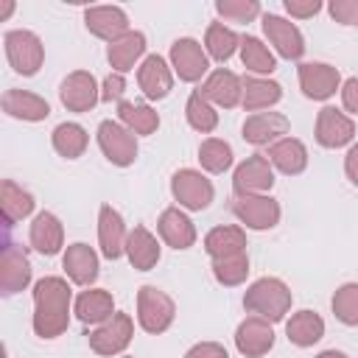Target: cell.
Masks as SVG:
<instances>
[{
	"instance_id": "6da1fadb",
	"label": "cell",
	"mask_w": 358,
	"mask_h": 358,
	"mask_svg": "<svg viewBox=\"0 0 358 358\" xmlns=\"http://www.w3.org/2000/svg\"><path fill=\"white\" fill-rule=\"evenodd\" d=\"M34 330L42 338H56L70 322V288L62 277H45L34 288Z\"/></svg>"
},
{
	"instance_id": "7a4b0ae2",
	"label": "cell",
	"mask_w": 358,
	"mask_h": 358,
	"mask_svg": "<svg viewBox=\"0 0 358 358\" xmlns=\"http://www.w3.org/2000/svg\"><path fill=\"white\" fill-rule=\"evenodd\" d=\"M243 305H246L249 313H257L266 322H280L291 308V291L282 280L263 277V280L249 285V291L243 296Z\"/></svg>"
},
{
	"instance_id": "3957f363",
	"label": "cell",
	"mask_w": 358,
	"mask_h": 358,
	"mask_svg": "<svg viewBox=\"0 0 358 358\" xmlns=\"http://www.w3.org/2000/svg\"><path fill=\"white\" fill-rule=\"evenodd\" d=\"M173 313H176L173 299L165 291H159L154 285H143L137 291V319H140V324H143L145 333H162V330H168L171 322H173Z\"/></svg>"
},
{
	"instance_id": "277c9868",
	"label": "cell",
	"mask_w": 358,
	"mask_h": 358,
	"mask_svg": "<svg viewBox=\"0 0 358 358\" xmlns=\"http://www.w3.org/2000/svg\"><path fill=\"white\" fill-rule=\"evenodd\" d=\"M3 45H6V56H8L11 67L20 76H34L42 67L45 50H42V42H39L36 34H31V31H8L3 36Z\"/></svg>"
},
{
	"instance_id": "5b68a950",
	"label": "cell",
	"mask_w": 358,
	"mask_h": 358,
	"mask_svg": "<svg viewBox=\"0 0 358 358\" xmlns=\"http://www.w3.org/2000/svg\"><path fill=\"white\" fill-rule=\"evenodd\" d=\"M98 143H101V151L106 154V159L112 165H131L134 157H137V140L129 129H123L120 123H112V120H103L98 126Z\"/></svg>"
},
{
	"instance_id": "8992f818",
	"label": "cell",
	"mask_w": 358,
	"mask_h": 358,
	"mask_svg": "<svg viewBox=\"0 0 358 358\" xmlns=\"http://www.w3.org/2000/svg\"><path fill=\"white\" fill-rule=\"evenodd\" d=\"M171 190H173V199L182 207H187V210H204L213 201V185H210V179H204L193 168L176 171L173 179H171Z\"/></svg>"
},
{
	"instance_id": "52a82bcc",
	"label": "cell",
	"mask_w": 358,
	"mask_h": 358,
	"mask_svg": "<svg viewBox=\"0 0 358 358\" xmlns=\"http://www.w3.org/2000/svg\"><path fill=\"white\" fill-rule=\"evenodd\" d=\"M232 213L252 229H271L280 221V204L271 196H235Z\"/></svg>"
},
{
	"instance_id": "ba28073f",
	"label": "cell",
	"mask_w": 358,
	"mask_h": 358,
	"mask_svg": "<svg viewBox=\"0 0 358 358\" xmlns=\"http://www.w3.org/2000/svg\"><path fill=\"white\" fill-rule=\"evenodd\" d=\"M131 333H134L131 316L129 313H115L109 322H103L98 330L90 333V347L98 355H115V352H120V350L129 347Z\"/></svg>"
},
{
	"instance_id": "9c48e42d",
	"label": "cell",
	"mask_w": 358,
	"mask_h": 358,
	"mask_svg": "<svg viewBox=\"0 0 358 358\" xmlns=\"http://www.w3.org/2000/svg\"><path fill=\"white\" fill-rule=\"evenodd\" d=\"M232 185H235V193H238V196H255V193L271 190L274 173H271L268 159H266L263 154H252L246 162L238 165Z\"/></svg>"
},
{
	"instance_id": "30bf717a",
	"label": "cell",
	"mask_w": 358,
	"mask_h": 358,
	"mask_svg": "<svg viewBox=\"0 0 358 358\" xmlns=\"http://www.w3.org/2000/svg\"><path fill=\"white\" fill-rule=\"evenodd\" d=\"M28 282H31V263H28L25 252L14 243H6L3 255H0V291L6 296H11V294L22 291Z\"/></svg>"
},
{
	"instance_id": "8fae6325",
	"label": "cell",
	"mask_w": 358,
	"mask_h": 358,
	"mask_svg": "<svg viewBox=\"0 0 358 358\" xmlns=\"http://www.w3.org/2000/svg\"><path fill=\"white\" fill-rule=\"evenodd\" d=\"M338 70L330 67V64H322V62H308V64H299V87L308 98L313 101H324L330 98L336 90H338Z\"/></svg>"
},
{
	"instance_id": "7c38bea8",
	"label": "cell",
	"mask_w": 358,
	"mask_h": 358,
	"mask_svg": "<svg viewBox=\"0 0 358 358\" xmlns=\"http://www.w3.org/2000/svg\"><path fill=\"white\" fill-rule=\"evenodd\" d=\"M59 95H62V103H64L70 112H87V109H92V106L98 103V98H101V92H98V87H95V78H92L90 73H84V70L70 73V76L62 81Z\"/></svg>"
},
{
	"instance_id": "4fadbf2b",
	"label": "cell",
	"mask_w": 358,
	"mask_h": 358,
	"mask_svg": "<svg viewBox=\"0 0 358 358\" xmlns=\"http://www.w3.org/2000/svg\"><path fill=\"white\" fill-rule=\"evenodd\" d=\"M171 62H173V67H176L182 81H199L207 73V67H210L201 45L196 39H187V36L176 39L171 45Z\"/></svg>"
},
{
	"instance_id": "5bb4252c",
	"label": "cell",
	"mask_w": 358,
	"mask_h": 358,
	"mask_svg": "<svg viewBox=\"0 0 358 358\" xmlns=\"http://www.w3.org/2000/svg\"><path fill=\"white\" fill-rule=\"evenodd\" d=\"M355 134V126L347 115H341L338 109L333 106H324L316 117V140L324 145V148H341L352 140Z\"/></svg>"
},
{
	"instance_id": "9a60e30c",
	"label": "cell",
	"mask_w": 358,
	"mask_h": 358,
	"mask_svg": "<svg viewBox=\"0 0 358 358\" xmlns=\"http://www.w3.org/2000/svg\"><path fill=\"white\" fill-rule=\"evenodd\" d=\"M235 344H238V350H241L246 358H257V355H263V352L271 350V344H274V330H271V324H268L266 319L249 316L246 322H241V327H238V333H235Z\"/></svg>"
},
{
	"instance_id": "2e32d148",
	"label": "cell",
	"mask_w": 358,
	"mask_h": 358,
	"mask_svg": "<svg viewBox=\"0 0 358 358\" xmlns=\"http://www.w3.org/2000/svg\"><path fill=\"white\" fill-rule=\"evenodd\" d=\"M263 31L271 39V45H277L280 56H285V59H299L302 56L305 42H302V34L294 22H288L277 14H266L263 17Z\"/></svg>"
},
{
	"instance_id": "e0dca14e",
	"label": "cell",
	"mask_w": 358,
	"mask_h": 358,
	"mask_svg": "<svg viewBox=\"0 0 358 358\" xmlns=\"http://www.w3.org/2000/svg\"><path fill=\"white\" fill-rule=\"evenodd\" d=\"M84 22H87V28H90L95 36L109 39V42L120 39L123 34H129V20H126V14H123L120 8H115V6H95V8H87Z\"/></svg>"
},
{
	"instance_id": "ac0fdd59",
	"label": "cell",
	"mask_w": 358,
	"mask_h": 358,
	"mask_svg": "<svg viewBox=\"0 0 358 358\" xmlns=\"http://www.w3.org/2000/svg\"><path fill=\"white\" fill-rule=\"evenodd\" d=\"M98 241H101V252L109 260H117L126 252V229H123V218L117 210H112L109 204L101 207L98 215Z\"/></svg>"
},
{
	"instance_id": "d6986e66",
	"label": "cell",
	"mask_w": 358,
	"mask_h": 358,
	"mask_svg": "<svg viewBox=\"0 0 358 358\" xmlns=\"http://www.w3.org/2000/svg\"><path fill=\"white\" fill-rule=\"evenodd\" d=\"M288 131V117L280 112H257L243 123V140L252 145H268Z\"/></svg>"
},
{
	"instance_id": "ffe728a7",
	"label": "cell",
	"mask_w": 358,
	"mask_h": 358,
	"mask_svg": "<svg viewBox=\"0 0 358 358\" xmlns=\"http://www.w3.org/2000/svg\"><path fill=\"white\" fill-rule=\"evenodd\" d=\"M201 95L207 98V101H215L218 106H227V109H232L241 98H243V81L232 73V70H215L207 81H204V87H201Z\"/></svg>"
},
{
	"instance_id": "44dd1931",
	"label": "cell",
	"mask_w": 358,
	"mask_h": 358,
	"mask_svg": "<svg viewBox=\"0 0 358 358\" xmlns=\"http://www.w3.org/2000/svg\"><path fill=\"white\" fill-rule=\"evenodd\" d=\"M3 112L20 120H45L50 115V106L45 98L25 92V90H6L3 95Z\"/></svg>"
},
{
	"instance_id": "7402d4cb",
	"label": "cell",
	"mask_w": 358,
	"mask_h": 358,
	"mask_svg": "<svg viewBox=\"0 0 358 358\" xmlns=\"http://www.w3.org/2000/svg\"><path fill=\"white\" fill-rule=\"evenodd\" d=\"M159 235L168 246L173 249H187L193 246L196 241V229H193V221L179 210V207H168L162 215H159Z\"/></svg>"
},
{
	"instance_id": "603a6c76",
	"label": "cell",
	"mask_w": 358,
	"mask_h": 358,
	"mask_svg": "<svg viewBox=\"0 0 358 358\" xmlns=\"http://www.w3.org/2000/svg\"><path fill=\"white\" fill-rule=\"evenodd\" d=\"M137 81H140V90L148 95V98H165L171 92V70L165 64L162 56H145V62L140 64V73H137Z\"/></svg>"
},
{
	"instance_id": "cb8c5ba5",
	"label": "cell",
	"mask_w": 358,
	"mask_h": 358,
	"mask_svg": "<svg viewBox=\"0 0 358 358\" xmlns=\"http://www.w3.org/2000/svg\"><path fill=\"white\" fill-rule=\"evenodd\" d=\"M62 241H64V229L59 224V218L53 213H39L31 224V246L39 252V255H56L62 249Z\"/></svg>"
},
{
	"instance_id": "d4e9b609",
	"label": "cell",
	"mask_w": 358,
	"mask_h": 358,
	"mask_svg": "<svg viewBox=\"0 0 358 358\" xmlns=\"http://www.w3.org/2000/svg\"><path fill=\"white\" fill-rule=\"evenodd\" d=\"M64 271L78 285L95 282V277H98V257H95V252L87 243L67 246V252H64Z\"/></svg>"
},
{
	"instance_id": "484cf974",
	"label": "cell",
	"mask_w": 358,
	"mask_h": 358,
	"mask_svg": "<svg viewBox=\"0 0 358 358\" xmlns=\"http://www.w3.org/2000/svg\"><path fill=\"white\" fill-rule=\"evenodd\" d=\"M126 255L131 260L134 268L140 271H148L151 266H157L159 260V246H157V238L145 229V227H134L126 238Z\"/></svg>"
},
{
	"instance_id": "4316f807",
	"label": "cell",
	"mask_w": 358,
	"mask_h": 358,
	"mask_svg": "<svg viewBox=\"0 0 358 358\" xmlns=\"http://www.w3.org/2000/svg\"><path fill=\"white\" fill-rule=\"evenodd\" d=\"M115 302H112V294L103 291V288H92V291H84L78 299H76V316L84 322V324H98V322H109L115 313Z\"/></svg>"
},
{
	"instance_id": "83f0119b",
	"label": "cell",
	"mask_w": 358,
	"mask_h": 358,
	"mask_svg": "<svg viewBox=\"0 0 358 358\" xmlns=\"http://www.w3.org/2000/svg\"><path fill=\"white\" fill-rule=\"evenodd\" d=\"M143 50H145V36L140 31H129L120 39L109 42V53L106 56H109V64L117 73H126V70L134 67V62L143 56Z\"/></svg>"
},
{
	"instance_id": "f1b7e54d",
	"label": "cell",
	"mask_w": 358,
	"mask_h": 358,
	"mask_svg": "<svg viewBox=\"0 0 358 358\" xmlns=\"http://www.w3.org/2000/svg\"><path fill=\"white\" fill-rule=\"evenodd\" d=\"M34 210V199L31 193H25L20 185H14L11 179H3L0 182V213H3V221L11 227L17 224L20 218L31 215Z\"/></svg>"
},
{
	"instance_id": "f546056e",
	"label": "cell",
	"mask_w": 358,
	"mask_h": 358,
	"mask_svg": "<svg viewBox=\"0 0 358 358\" xmlns=\"http://www.w3.org/2000/svg\"><path fill=\"white\" fill-rule=\"evenodd\" d=\"M282 173H302L308 165V151L296 137H282L280 143H274L266 154Z\"/></svg>"
},
{
	"instance_id": "4dcf8cb0",
	"label": "cell",
	"mask_w": 358,
	"mask_h": 358,
	"mask_svg": "<svg viewBox=\"0 0 358 358\" xmlns=\"http://www.w3.org/2000/svg\"><path fill=\"white\" fill-rule=\"evenodd\" d=\"M204 249L213 255V260H218V257H232V255H241V252L246 249V235H243V229H238V227H215V229L207 232Z\"/></svg>"
},
{
	"instance_id": "1f68e13d",
	"label": "cell",
	"mask_w": 358,
	"mask_h": 358,
	"mask_svg": "<svg viewBox=\"0 0 358 358\" xmlns=\"http://www.w3.org/2000/svg\"><path fill=\"white\" fill-rule=\"evenodd\" d=\"M285 333H288V341H294L296 347H310L324 336V322L313 310H299L285 324Z\"/></svg>"
},
{
	"instance_id": "d6a6232c",
	"label": "cell",
	"mask_w": 358,
	"mask_h": 358,
	"mask_svg": "<svg viewBox=\"0 0 358 358\" xmlns=\"http://www.w3.org/2000/svg\"><path fill=\"white\" fill-rule=\"evenodd\" d=\"M280 95H282V90H280V84H274V81L243 78V98H241V103H243V109H249V112L277 103Z\"/></svg>"
},
{
	"instance_id": "836d02e7",
	"label": "cell",
	"mask_w": 358,
	"mask_h": 358,
	"mask_svg": "<svg viewBox=\"0 0 358 358\" xmlns=\"http://www.w3.org/2000/svg\"><path fill=\"white\" fill-rule=\"evenodd\" d=\"M117 115H120V120H123L131 131H137V134H154L157 126H159V115H157L151 106H145V103L120 101Z\"/></svg>"
},
{
	"instance_id": "e575fe53",
	"label": "cell",
	"mask_w": 358,
	"mask_h": 358,
	"mask_svg": "<svg viewBox=\"0 0 358 358\" xmlns=\"http://www.w3.org/2000/svg\"><path fill=\"white\" fill-rule=\"evenodd\" d=\"M53 148L67 157V159H76L84 154L87 148V131L78 126V123H59L53 129Z\"/></svg>"
},
{
	"instance_id": "d590c367",
	"label": "cell",
	"mask_w": 358,
	"mask_h": 358,
	"mask_svg": "<svg viewBox=\"0 0 358 358\" xmlns=\"http://www.w3.org/2000/svg\"><path fill=\"white\" fill-rule=\"evenodd\" d=\"M199 159H201V168H207L210 173H221L232 165V148L229 143L210 137L199 145Z\"/></svg>"
},
{
	"instance_id": "8d00e7d4",
	"label": "cell",
	"mask_w": 358,
	"mask_h": 358,
	"mask_svg": "<svg viewBox=\"0 0 358 358\" xmlns=\"http://www.w3.org/2000/svg\"><path fill=\"white\" fill-rule=\"evenodd\" d=\"M241 59L255 73H271L277 67L274 64V56L268 53V48L260 39H255V36H243L241 39Z\"/></svg>"
},
{
	"instance_id": "74e56055",
	"label": "cell",
	"mask_w": 358,
	"mask_h": 358,
	"mask_svg": "<svg viewBox=\"0 0 358 358\" xmlns=\"http://www.w3.org/2000/svg\"><path fill=\"white\" fill-rule=\"evenodd\" d=\"M187 120H190V126H193L196 131H201V134L213 131L215 123H218V115H215V109L210 106V101L201 95V90H196V92L187 98Z\"/></svg>"
},
{
	"instance_id": "f35d334b",
	"label": "cell",
	"mask_w": 358,
	"mask_h": 358,
	"mask_svg": "<svg viewBox=\"0 0 358 358\" xmlns=\"http://www.w3.org/2000/svg\"><path fill=\"white\" fill-rule=\"evenodd\" d=\"M204 45H207V50H210L213 59L227 62V59L235 53V48H238V36H235L229 28H224L221 22H213V25L207 28Z\"/></svg>"
},
{
	"instance_id": "ab89813d",
	"label": "cell",
	"mask_w": 358,
	"mask_h": 358,
	"mask_svg": "<svg viewBox=\"0 0 358 358\" xmlns=\"http://www.w3.org/2000/svg\"><path fill=\"white\" fill-rule=\"evenodd\" d=\"M213 274L224 285H238L249 274V257L243 252L232 255V257H218V260H213Z\"/></svg>"
},
{
	"instance_id": "60d3db41",
	"label": "cell",
	"mask_w": 358,
	"mask_h": 358,
	"mask_svg": "<svg viewBox=\"0 0 358 358\" xmlns=\"http://www.w3.org/2000/svg\"><path fill=\"white\" fill-rule=\"evenodd\" d=\"M333 313L344 324H358V282H347L333 294Z\"/></svg>"
},
{
	"instance_id": "b9f144b4",
	"label": "cell",
	"mask_w": 358,
	"mask_h": 358,
	"mask_svg": "<svg viewBox=\"0 0 358 358\" xmlns=\"http://www.w3.org/2000/svg\"><path fill=\"white\" fill-rule=\"evenodd\" d=\"M215 8H218L221 17L235 20V22H249L260 14V6L255 0H218Z\"/></svg>"
},
{
	"instance_id": "7bdbcfd3",
	"label": "cell",
	"mask_w": 358,
	"mask_h": 358,
	"mask_svg": "<svg viewBox=\"0 0 358 358\" xmlns=\"http://www.w3.org/2000/svg\"><path fill=\"white\" fill-rule=\"evenodd\" d=\"M185 358H229V355H227V350H224L221 344H215V341H201V344L190 347V350L185 352Z\"/></svg>"
},
{
	"instance_id": "ee69618b",
	"label": "cell",
	"mask_w": 358,
	"mask_h": 358,
	"mask_svg": "<svg viewBox=\"0 0 358 358\" xmlns=\"http://www.w3.org/2000/svg\"><path fill=\"white\" fill-rule=\"evenodd\" d=\"M123 90H126L123 76H120V73H112V76H106V81H103L101 101H120V98H123Z\"/></svg>"
},
{
	"instance_id": "f6af8a7d",
	"label": "cell",
	"mask_w": 358,
	"mask_h": 358,
	"mask_svg": "<svg viewBox=\"0 0 358 358\" xmlns=\"http://www.w3.org/2000/svg\"><path fill=\"white\" fill-rule=\"evenodd\" d=\"M285 8H288V14H294V17H310V14H316L319 8H322V3L319 0H285Z\"/></svg>"
},
{
	"instance_id": "bcb514c9",
	"label": "cell",
	"mask_w": 358,
	"mask_h": 358,
	"mask_svg": "<svg viewBox=\"0 0 358 358\" xmlns=\"http://www.w3.org/2000/svg\"><path fill=\"white\" fill-rule=\"evenodd\" d=\"M341 101L350 112H358V76L347 78L344 81V90H341Z\"/></svg>"
},
{
	"instance_id": "7dc6e473",
	"label": "cell",
	"mask_w": 358,
	"mask_h": 358,
	"mask_svg": "<svg viewBox=\"0 0 358 358\" xmlns=\"http://www.w3.org/2000/svg\"><path fill=\"white\" fill-rule=\"evenodd\" d=\"M344 171H347L350 182L358 185V143L350 148V154H347V159H344Z\"/></svg>"
},
{
	"instance_id": "c3c4849f",
	"label": "cell",
	"mask_w": 358,
	"mask_h": 358,
	"mask_svg": "<svg viewBox=\"0 0 358 358\" xmlns=\"http://www.w3.org/2000/svg\"><path fill=\"white\" fill-rule=\"evenodd\" d=\"M316 358H347L344 352H338V350H324V352H319Z\"/></svg>"
},
{
	"instance_id": "681fc988",
	"label": "cell",
	"mask_w": 358,
	"mask_h": 358,
	"mask_svg": "<svg viewBox=\"0 0 358 358\" xmlns=\"http://www.w3.org/2000/svg\"><path fill=\"white\" fill-rule=\"evenodd\" d=\"M11 8H14L11 3H3V8H0V17H8V14H11Z\"/></svg>"
},
{
	"instance_id": "f907efd6",
	"label": "cell",
	"mask_w": 358,
	"mask_h": 358,
	"mask_svg": "<svg viewBox=\"0 0 358 358\" xmlns=\"http://www.w3.org/2000/svg\"><path fill=\"white\" fill-rule=\"evenodd\" d=\"M355 25H358V20H355Z\"/></svg>"
},
{
	"instance_id": "816d5d0a",
	"label": "cell",
	"mask_w": 358,
	"mask_h": 358,
	"mask_svg": "<svg viewBox=\"0 0 358 358\" xmlns=\"http://www.w3.org/2000/svg\"><path fill=\"white\" fill-rule=\"evenodd\" d=\"M126 358H129V355H126Z\"/></svg>"
}]
</instances>
